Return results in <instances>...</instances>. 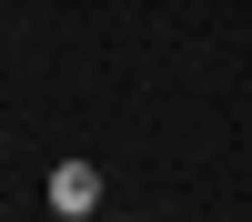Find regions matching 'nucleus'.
I'll return each instance as SVG.
<instances>
[{"instance_id":"obj_1","label":"nucleus","mask_w":252,"mask_h":222,"mask_svg":"<svg viewBox=\"0 0 252 222\" xmlns=\"http://www.w3.org/2000/svg\"><path fill=\"white\" fill-rule=\"evenodd\" d=\"M51 212L61 222H91L101 212V172H91V161H51Z\"/></svg>"}]
</instances>
